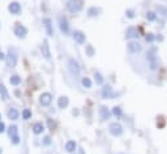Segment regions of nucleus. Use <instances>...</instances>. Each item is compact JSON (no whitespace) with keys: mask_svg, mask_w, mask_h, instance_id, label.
I'll use <instances>...</instances> for the list:
<instances>
[{"mask_svg":"<svg viewBox=\"0 0 167 154\" xmlns=\"http://www.w3.org/2000/svg\"><path fill=\"white\" fill-rule=\"evenodd\" d=\"M82 8V0H69L67 3V9L72 13H77Z\"/></svg>","mask_w":167,"mask_h":154,"instance_id":"obj_1","label":"nucleus"},{"mask_svg":"<svg viewBox=\"0 0 167 154\" xmlns=\"http://www.w3.org/2000/svg\"><path fill=\"white\" fill-rule=\"evenodd\" d=\"M108 131H110V133L112 134V136H120V134L123 133V127H122V124L114 122L108 126Z\"/></svg>","mask_w":167,"mask_h":154,"instance_id":"obj_2","label":"nucleus"},{"mask_svg":"<svg viewBox=\"0 0 167 154\" xmlns=\"http://www.w3.org/2000/svg\"><path fill=\"white\" fill-rule=\"evenodd\" d=\"M127 50L130 54H137V52H140L142 50V46L139 42H136V41H132V42L127 43Z\"/></svg>","mask_w":167,"mask_h":154,"instance_id":"obj_3","label":"nucleus"},{"mask_svg":"<svg viewBox=\"0 0 167 154\" xmlns=\"http://www.w3.org/2000/svg\"><path fill=\"white\" fill-rule=\"evenodd\" d=\"M68 68H69V72H71L73 76H78L80 74V66L74 59L68 60Z\"/></svg>","mask_w":167,"mask_h":154,"instance_id":"obj_4","label":"nucleus"},{"mask_svg":"<svg viewBox=\"0 0 167 154\" xmlns=\"http://www.w3.org/2000/svg\"><path fill=\"white\" fill-rule=\"evenodd\" d=\"M146 59H147V63H149V68L151 71H156L158 68V61H157V57L153 52H147L146 55Z\"/></svg>","mask_w":167,"mask_h":154,"instance_id":"obj_5","label":"nucleus"},{"mask_svg":"<svg viewBox=\"0 0 167 154\" xmlns=\"http://www.w3.org/2000/svg\"><path fill=\"white\" fill-rule=\"evenodd\" d=\"M5 61H7V66L8 67H14L16 66V61H17V56H16V52L13 50H9L8 55L5 57Z\"/></svg>","mask_w":167,"mask_h":154,"instance_id":"obj_6","label":"nucleus"},{"mask_svg":"<svg viewBox=\"0 0 167 154\" xmlns=\"http://www.w3.org/2000/svg\"><path fill=\"white\" fill-rule=\"evenodd\" d=\"M13 32H14V35H17L18 38H24L26 34H28V30H26V28H24L21 24H16V25H14Z\"/></svg>","mask_w":167,"mask_h":154,"instance_id":"obj_7","label":"nucleus"},{"mask_svg":"<svg viewBox=\"0 0 167 154\" xmlns=\"http://www.w3.org/2000/svg\"><path fill=\"white\" fill-rule=\"evenodd\" d=\"M101 94H102V98L105 99H111L114 97V91H112V88L110 85H105L102 88V91H101Z\"/></svg>","mask_w":167,"mask_h":154,"instance_id":"obj_8","label":"nucleus"},{"mask_svg":"<svg viewBox=\"0 0 167 154\" xmlns=\"http://www.w3.org/2000/svg\"><path fill=\"white\" fill-rule=\"evenodd\" d=\"M51 102H52V95L50 94V93H43V94H41L39 103L42 106H48Z\"/></svg>","mask_w":167,"mask_h":154,"instance_id":"obj_9","label":"nucleus"},{"mask_svg":"<svg viewBox=\"0 0 167 154\" xmlns=\"http://www.w3.org/2000/svg\"><path fill=\"white\" fill-rule=\"evenodd\" d=\"M59 28L60 30H62V33H64V34H67L69 30V26H68V21H67V18L65 17H59Z\"/></svg>","mask_w":167,"mask_h":154,"instance_id":"obj_10","label":"nucleus"},{"mask_svg":"<svg viewBox=\"0 0 167 154\" xmlns=\"http://www.w3.org/2000/svg\"><path fill=\"white\" fill-rule=\"evenodd\" d=\"M125 38H127V39L139 38V32H137V29L133 28V26H129V28L127 29V32H125Z\"/></svg>","mask_w":167,"mask_h":154,"instance_id":"obj_11","label":"nucleus"},{"mask_svg":"<svg viewBox=\"0 0 167 154\" xmlns=\"http://www.w3.org/2000/svg\"><path fill=\"white\" fill-rule=\"evenodd\" d=\"M41 51H42V55L46 57L47 60L51 59V52H50V46H48L47 41H45L42 45V47H41Z\"/></svg>","mask_w":167,"mask_h":154,"instance_id":"obj_12","label":"nucleus"},{"mask_svg":"<svg viewBox=\"0 0 167 154\" xmlns=\"http://www.w3.org/2000/svg\"><path fill=\"white\" fill-rule=\"evenodd\" d=\"M73 39L76 41L77 43H80V45H84V43H85V41H86V37H85V34H84L82 32L76 30V32L73 33Z\"/></svg>","mask_w":167,"mask_h":154,"instance_id":"obj_13","label":"nucleus"},{"mask_svg":"<svg viewBox=\"0 0 167 154\" xmlns=\"http://www.w3.org/2000/svg\"><path fill=\"white\" fill-rule=\"evenodd\" d=\"M99 116H101V119H102V120L110 119V116H111L110 110H108L106 106H102V107L99 109Z\"/></svg>","mask_w":167,"mask_h":154,"instance_id":"obj_14","label":"nucleus"},{"mask_svg":"<svg viewBox=\"0 0 167 154\" xmlns=\"http://www.w3.org/2000/svg\"><path fill=\"white\" fill-rule=\"evenodd\" d=\"M8 11L11 12L12 14H18V13L21 12V5H20L18 3H16V1H13V3L9 4Z\"/></svg>","mask_w":167,"mask_h":154,"instance_id":"obj_15","label":"nucleus"},{"mask_svg":"<svg viewBox=\"0 0 167 154\" xmlns=\"http://www.w3.org/2000/svg\"><path fill=\"white\" fill-rule=\"evenodd\" d=\"M43 25H45V28H46L47 35H50V37H51V35L54 34V32H52V24H51V20H50V18H45V20H43Z\"/></svg>","mask_w":167,"mask_h":154,"instance_id":"obj_16","label":"nucleus"},{"mask_svg":"<svg viewBox=\"0 0 167 154\" xmlns=\"http://www.w3.org/2000/svg\"><path fill=\"white\" fill-rule=\"evenodd\" d=\"M76 148H77V145H76V143H74V141L69 140V141H67V143H65V150L68 151V153H73V151L76 150Z\"/></svg>","mask_w":167,"mask_h":154,"instance_id":"obj_17","label":"nucleus"},{"mask_svg":"<svg viewBox=\"0 0 167 154\" xmlns=\"http://www.w3.org/2000/svg\"><path fill=\"white\" fill-rule=\"evenodd\" d=\"M156 11L159 16H162L163 18H167V7L164 5H157L156 7Z\"/></svg>","mask_w":167,"mask_h":154,"instance_id":"obj_18","label":"nucleus"},{"mask_svg":"<svg viewBox=\"0 0 167 154\" xmlns=\"http://www.w3.org/2000/svg\"><path fill=\"white\" fill-rule=\"evenodd\" d=\"M68 103H69V101H68V98L65 97V95L60 97L59 101H57V106H59L60 109H65V107L68 106Z\"/></svg>","mask_w":167,"mask_h":154,"instance_id":"obj_19","label":"nucleus"},{"mask_svg":"<svg viewBox=\"0 0 167 154\" xmlns=\"http://www.w3.org/2000/svg\"><path fill=\"white\" fill-rule=\"evenodd\" d=\"M7 115H8V119L11 120H16L18 118V111L16 109H9L8 112H7Z\"/></svg>","mask_w":167,"mask_h":154,"instance_id":"obj_20","label":"nucleus"},{"mask_svg":"<svg viewBox=\"0 0 167 154\" xmlns=\"http://www.w3.org/2000/svg\"><path fill=\"white\" fill-rule=\"evenodd\" d=\"M33 132H34L35 134H39L43 132V124L42 123H35L34 126H33Z\"/></svg>","mask_w":167,"mask_h":154,"instance_id":"obj_21","label":"nucleus"},{"mask_svg":"<svg viewBox=\"0 0 167 154\" xmlns=\"http://www.w3.org/2000/svg\"><path fill=\"white\" fill-rule=\"evenodd\" d=\"M0 95H1V99L3 101H7L8 99V91H7V89H5V86L4 85H0Z\"/></svg>","mask_w":167,"mask_h":154,"instance_id":"obj_22","label":"nucleus"},{"mask_svg":"<svg viewBox=\"0 0 167 154\" xmlns=\"http://www.w3.org/2000/svg\"><path fill=\"white\" fill-rule=\"evenodd\" d=\"M101 12V9L99 8H95V7H91V8H89L88 11V14L90 16V17H95V16H98V13Z\"/></svg>","mask_w":167,"mask_h":154,"instance_id":"obj_23","label":"nucleus"},{"mask_svg":"<svg viewBox=\"0 0 167 154\" xmlns=\"http://www.w3.org/2000/svg\"><path fill=\"white\" fill-rule=\"evenodd\" d=\"M81 82H82V85L85 86L86 89H90L91 88V80L89 78V77H82Z\"/></svg>","mask_w":167,"mask_h":154,"instance_id":"obj_24","label":"nucleus"},{"mask_svg":"<svg viewBox=\"0 0 167 154\" xmlns=\"http://www.w3.org/2000/svg\"><path fill=\"white\" fill-rule=\"evenodd\" d=\"M8 134H9V137H14V136H17V127L16 126H11L9 127V129H8Z\"/></svg>","mask_w":167,"mask_h":154,"instance_id":"obj_25","label":"nucleus"},{"mask_svg":"<svg viewBox=\"0 0 167 154\" xmlns=\"http://www.w3.org/2000/svg\"><path fill=\"white\" fill-rule=\"evenodd\" d=\"M146 20H147V21H156V20H157L156 12H151V11L147 12V13H146Z\"/></svg>","mask_w":167,"mask_h":154,"instance_id":"obj_26","label":"nucleus"},{"mask_svg":"<svg viewBox=\"0 0 167 154\" xmlns=\"http://www.w3.org/2000/svg\"><path fill=\"white\" fill-rule=\"evenodd\" d=\"M9 82H11L12 85H18V84L21 82V78L18 76H12L11 78H9Z\"/></svg>","mask_w":167,"mask_h":154,"instance_id":"obj_27","label":"nucleus"},{"mask_svg":"<svg viewBox=\"0 0 167 154\" xmlns=\"http://www.w3.org/2000/svg\"><path fill=\"white\" fill-rule=\"evenodd\" d=\"M94 76H95L97 84H98V85H102V84H103V77H102V74L99 73V72H95V74H94Z\"/></svg>","mask_w":167,"mask_h":154,"instance_id":"obj_28","label":"nucleus"},{"mask_svg":"<svg viewBox=\"0 0 167 154\" xmlns=\"http://www.w3.org/2000/svg\"><path fill=\"white\" fill-rule=\"evenodd\" d=\"M22 118H24V119H30V118H31V111H30V110H29V109L24 110V111H22Z\"/></svg>","mask_w":167,"mask_h":154,"instance_id":"obj_29","label":"nucleus"},{"mask_svg":"<svg viewBox=\"0 0 167 154\" xmlns=\"http://www.w3.org/2000/svg\"><path fill=\"white\" fill-rule=\"evenodd\" d=\"M112 114L115 115V116H120V115H122V109L118 107V106H115V107L112 109Z\"/></svg>","mask_w":167,"mask_h":154,"instance_id":"obj_30","label":"nucleus"},{"mask_svg":"<svg viewBox=\"0 0 167 154\" xmlns=\"http://www.w3.org/2000/svg\"><path fill=\"white\" fill-rule=\"evenodd\" d=\"M86 54L89 55V56H93L94 54H95V51H94L93 46H86Z\"/></svg>","mask_w":167,"mask_h":154,"instance_id":"obj_31","label":"nucleus"},{"mask_svg":"<svg viewBox=\"0 0 167 154\" xmlns=\"http://www.w3.org/2000/svg\"><path fill=\"white\" fill-rule=\"evenodd\" d=\"M125 16H127L128 18H133L135 17V12H133L132 9H127V11H125Z\"/></svg>","mask_w":167,"mask_h":154,"instance_id":"obj_32","label":"nucleus"},{"mask_svg":"<svg viewBox=\"0 0 167 154\" xmlns=\"http://www.w3.org/2000/svg\"><path fill=\"white\" fill-rule=\"evenodd\" d=\"M145 39H146V42H149V43H150V42H153V41L156 39V37H154V35L151 34V33H149V34L146 35V38H145Z\"/></svg>","mask_w":167,"mask_h":154,"instance_id":"obj_33","label":"nucleus"},{"mask_svg":"<svg viewBox=\"0 0 167 154\" xmlns=\"http://www.w3.org/2000/svg\"><path fill=\"white\" fill-rule=\"evenodd\" d=\"M12 143L16 144V145L20 143V137H18V134H17V136H14V137H12Z\"/></svg>","mask_w":167,"mask_h":154,"instance_id":"obj_34","label":"nucleus"},{"mask_svg":"<svg viewBox=\"0 0 167 154\" xmlns=\"http://www.w3.org/2000/svg\"><path fill=\"white\" fill-rule=\"evenodd\" d=\"M47 123H48V127H50L51 129H54V128H55V123L52 122L51 119H48V120H47Z\"/></svg>","mask_w":167,"mask_h":154,"instance_id":"obj_35","label":"nucleus"},{"mask_svg":"<svg viewBox=\"0 0 167 154\" xmlns=\"http://www.w3.org/2000/svg\"><path fill=\"white\" fill-rule=\"evenodd\" d=\"M4 131H5V124L3 122H0V133H3Z\"/></svg>","mask_w":167,"mask_h":154,"instance_id":"obj_36","label":"nucleus"},{"mask_svg":"<svg viewBox=\"0 0 167 154\" xmlns=\"http://www.w3.org/2000/svg\"><path fill=\"white\" fill-rule=\"evenodd\" d=\"M50 143H51V140H50V137H45V144H46V145H48V144H50Z\"/></svg>","mask_w":167,"mask_h":154,"instance_id":"obj_37","label":"nucleus"},{"mask_svg":"<svg viewBox=\"0 0 167 154\" xmlns=\"http://www.w3.org/2000/svg\"><path fill=\"white\" fill-rule=\"evenodd\" d=\"M5 57H7V56L3 54V52H0V60H1V59H5Z\"/></svg>","mask_w":167,"mask_h":154,"instance_id":"obj_38","label":"nucleus"},{"mask_svg":"<svg viewBox=\"0 0 167 154\" xmlns=\"http://www.w3.org/2000/svg\"><path fill=\"white\" fill-rule=\"evenodd\" d=\"M80 154H84V151H82V150H80Z\"/></svg>","mask_w":167,"mask_h":154,"instance_id":"obj_39","label":"nucleus"},{"mask_svg":"<svg viewBox=\"0 0 167 154\" xmlns=\"http://www.w3.org/2000/svg\"><path fill=\"white\" fill-rule=\"evenodd\" d=\"M0 154H1V150H0Z\"/></svg>","mask_w":167,"mask_h":154,"instance_id":"obj_40","label":"nucleus"},{"mask_svg":"<svg viewBox=\"0 0 167 154\" xmlns=\"http://www.w3.org/2000/svg\"><path fill=\"white\" fill-rule=\"evenodd\" d=\"M0 119H1V116H0Z\"/></svg>","mask_w":167,"mask_h":154,"instance_id":"obj_41","label":"nucleus"}]
</instances>
